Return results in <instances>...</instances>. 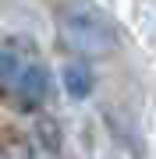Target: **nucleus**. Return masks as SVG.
<instances>
[{
    "instance_id": "nucleus-1",
    "label": "nucleus",
    "mask_w": 156,
    "mask_h": 159,
    "mask_svg": "<svg viewBox=\"0 0 156 159\" xmlns=\"http://www.w3.org/2000/svg\"><path fill=\"white\" fill-rule=\"evenodd\" d=\"M60 35L82 57H106L114 50V25L85 0H71L60 11Z\"/></svg>"
},
{
    "instance_id": "nucleus-2",
    "label": "nucleus",
    "mask_w": 156,
    "mask_h": 159,
    "mask_svg": "<svg viewBox=\"0 0 156 159\" xmlns=\"http://www.w3.org/2000/svg\"><path fill=\"white\" fill-rule=\"evenodd\" d=\"M0 89L11 92V96L18 102H25V106H35V102H43L46 92H50L46 67H43L32 53L4 43L0 46Z\"/></svg>"
},
{
    "instance_id": "nucleus-3",
    "label": "nucleus",
    "mask_w": 156,
    "mask_h": 159,
    "mask_svg": "<svg viewBox=\"0 0 156 159\" xmlns=\"http://www.w3.org/2000/svg\"><path fill=\"white\" fill-rule=\"evenodd\" d=\"M64 89H68V96H89V89H92V74H89V67H82V64H68L64 67Z\"/></svg>"
}]
</instances>
